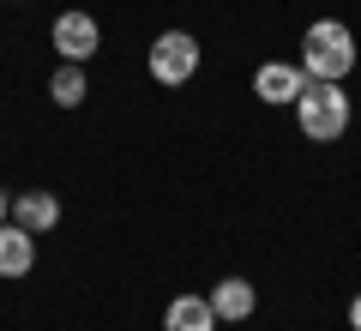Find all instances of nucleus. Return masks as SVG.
I'll list each match as a JSON object with an SVG mask.
<instances>
[{
	"mask_svg": "<svg viewBox=\"0 0 361 331\" xmlns=\"http://www.w3.org/2000/svg\"><path fill=\"white\" fill-rule=\"evenodd\" d=\"M301 73H307V78H331V85H343V78L355 73V37H349V25H337V18H319V25L301 30Z\"/></svg>",
	"mask_w": 361,
	"mask_h": 331,
	"instance_id": "nucleus-1",
	"label": "nucleus"
},
{
	"mask_svg": "<svg viewBox=\"0 0 361 331\" xmlns=\"http://www.w3.org/2000/svg\"><path fill=\"white\" fill-rule=\"evenodd\" d=\"M295 121H301V133H307L313 145L343 139V127H349V90L331 85V78H307L301 97H295Z\"/></svg>",
	"mask_w": 361,
	"mask_h": 331,
	"instance_id": "nucleus-2",
	"label": "nucleus"
},
{
	"mask_svg": "<svg viewBox=\"0 0 361 331\" xmlns=\"http://www.w3.org/2000/svg\"><path fill=\"white\" fill-rule=\"evenodd\" d=\"M145 61H151V78L157 85H187V78L199 73V37L193 30H163V37L151 42V54H145Z\"/></svg>",
	"mask_w": 361,
	"mask_h": 331,
	"instance_id": "nucleus-3",
	"label": "nucleus"
},
{
	"mask_svg": "<svg viewBox=\"0 0 361 331\" xmlns=\"http://www.w3.org/2000/svg\"><path fill=\"white\" fill-rule=\"evenodd\" d=\"M49 42H54V54H61V61H78V66H85L90 54L103 49V30H97V18H90V13H78V6H73V13L54 18Z\"/></svg>",
	"mask_w": 361,
	"mask_h": 331,
	"instance_id": "nucleus-4",
	"label": "nucleus"
},
{
	"mask_svg": "<svg viewBox=\"0 0 361 331\" xmlns=\"http://www.w3.org/2000/svg\"><path fill=\"white\" fill-rule=\"evenodd\" d=\"M301 85H307V73H301V61H265L253 73V97L259 102H271V109H295V97H301Z\"/></svg>",
	"mask_w": 361,
	"mask_h": 331,
	"instance_id": "nucleus-5",
	"label": "nucleus"
},
{
	"mask_svg": "<svg viewBox=\"0 0 361 331\" xmlns=\"http://www.w3.org/2000/svg\"><path fill=\"white\" fill-rule=\"evenodd\" d=\"M205 301H211V313H217V319H229V325H241V319H253V307H259V289H253L247 277H223L217 289L205 295Z\"/></svg>",
	"mask_w": 361,
	"mask_h": 331,
	"instance_id": "nucleus-6",
	"label": "nucleus"
},
{
	"mask_svg": "<svg viewBox=\"0 0 361 331\" xmlns=\"http://www.w3.org/2000/svg\"><path fill=\"white\" fill-rule=\"evenodd\" d=\"M13 223H18V229H30V235H49L54 223H61V199L42 193V187L18 193V199H13Z\"/></svg>",
	"mask_w": 361,
	"mask_h": 331,
	"instance_id": "nucleus-7",
	"label": "nucleus"
},
{
	"mask_svg": "<svg viewBox=\"0 0 361 331\" xmlns=\"http://www.w3.org/2000/svg\"><path fill=\"white\" fill-rule=\"evenodd\" d=\"M37 265V235L18 229L13 217L0 223V277H25V271Z\"/></svg>",
	"mask_w": 361,
	"mask_h": 331,
	"instance_id": "nucleus-8",
	"label": "nucleus"
},
{
	"mask_svg": "<svg viewBox=\"0 0 361 331\" xmlns=\"http://www.w3.org/2000/svg\"><path fill=\"white\" fill-rule=\"evenodd\" d=\"M163 331H217V313L205 295H175L163 313Z\"/></svg>",
	"mask_w": 361,
	"mask_h": 331,
	"instance_id": "nucleus-9",
	"label": "nucleus"
},
{
	"mask_svg": "<svg viewBox=\"0 0 361 331\" xmlns=\"http://www.w3.org/2000/svg\"><path fill=\"white\" fill-rule=\"evenodd\" d=\"M49 97L61 102V109H78V102L90 97V78H85V66H78V61H61V66L49 73Z\"/></svg>",
	"mask_w": 361,
	"mask_h": 331,
	"instance_id": "nucleus-10",
	"label": "nucleus"
},
{
	"mask_svg": "<svg viewBox=\"0 0 361 331\" xmlns=\"http://www.w3.org/2000/svg\"><path fill=\"white\" fill-rule=\"evenodd\" d=\"M349 325L361 331V289H355V301H349Z\"/></svg>",
	"mask_w": 361,
	"mask_h": 331,
	"instance_id": "nucleus-11",
	"label": "nucleus"
},
{
	"mask_svg": "<svg viewBox=\"0 0 361 331\" xmlns=\"http://www.w3.org/2000/svg\"><path fill=\"white\" fill-rule=\"evenodd\" d=\"M6 217H13V199H6V193H0V223H6Z\"/></svg>",
	"mask_w": 361,
	"mask_h": 331,
	"instance_id": "nucleus-12",
	"label": "nucleus"
}]
</instances>
